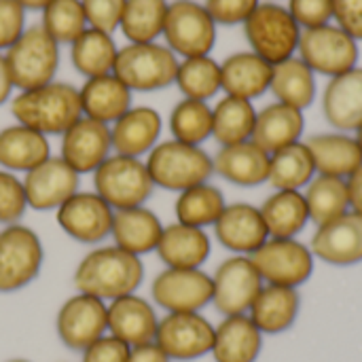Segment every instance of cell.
I'll use <instances>...</instances> for the list:
<instances>
[{
    "label": "cell",
    "mask_w": 362,
    "mask_h": 362,
    "mask_svg": "<svg viewBox=\"0 0 362 362\" xmlns=\"http://www.w3.org/2000/svg\"><path fill=\"white\" fill-rule=\"evenodd\" d=\"M144 280L142 259L110 244L95 246L76 265L72 284L76 293L112 301L123 295H132Z\"/></svg>",
    "instance_id": "6da1fadb"
},
{
    "label": "cell",
    "mask_w": 362,
    "mask_h": 362,
    "mask_svg": "<svg viewBox=\"0 0 362 362\" xmlns=\"http://www.w3.org/2000/svg\"><path fill=\"white\" fill-rule=\"evenodd\" d=\"M11 115L42 136H62L83 117L78 87L62 81L19 91L11 98Z\"/></svg>",
    "instance_id": "7a4b0ae2"
},
{
    "label": "cell",
    "mask_w": 362,
    "mask_h": 362,
    "mask_svg": "<svg viewBox=\"0 0 362 362\" xmlns=\"http://www.w3.org/2000/svg\"><path fill=\"white\" fill-rule=\"evenodd\" d=\"M144 163L155 189L174 193L208 182L214 176V161L210 153L202 146L185 144L174 138L159 142L144 157Z\"/></svg>",
    "instance_id": "3957f363"
},
{
    "label": "cell",
    "mask_w": 362,
    "mask_h": 362,
    "mask_svg": "<svg viewBox=\"0 0 362 362\" xmlns=\"http://www.w3.org/2000/svg\"><path fill=\"white\" fill-rule=\"evenodd\" d=\"M301 32L303 30L293 19L288 8L274 0L261 2L244 21V36L250 45V51L272 66L297 55Z\"/></svg>",
    "instance_id": "277c9868"
},
{
    "label": "cell",
    "mask_w": 362,
    "mask_h": 362,
    "mask_svg": "<svg viewBox=\"0 0 362 362\" xmlns=\"http://www.w3.org/2000/svg\"><path fill=\"white\" fill-rule=\"evenodd\" d=\"M178 55L161 42H127L119 49L112 74L132 91H161L176 81Z\"/></svg>",
    "instance_id": "5b68a950"
},
{
    "label": "cell",
    "mask_w": 362,
    "mask_h": 362,
    "mask_svg": "<svg viewBox=\"0 0 362 362\" xmlns=\"http://www.w3.org/2000/svg\"><path fill=\"white\" fill-rule=\"evenodd\" d=\"M4 62L17 91L34 89L55 81L59 68V45L42 30L30 25L15 45L4 51Z\"/></svg>",
    "instance_id": "8992f818"
},
{
    "label": "cell",
    "mask_w": 362,
    "mask_h": 362,
    "mask_svg": "<svg viewBox=\"0 0 362 362\" xmlns=\"http://www.w3.org/2000/svg\"><path fill=\"white\" fill-rule=\"evenodd\" d=\"M93 191L112 208L125 210L146 206L155 193L144 159L112 153L93 174Z\"/></svg>",
    "instance_id": "52a82bcc"
},
{
    "label": "cell",
    "mask_w": 362,
    "mask_h": 362,
    "mask_svg": "<svg viewBox=\"0 0 362 362\" xmlns=\"http://www.w3.org/2000/svg\"><path fill=\"white\" fill-rule=\"evenodd\" d=\"M45 261L38 233L21 223L0 229V295L30 286Z\"/></svg>",
    "instance_id": "ba28073f"
},
{
    "label": "cell",
    "mask_w": 362,
    "mask_h": 362,
    "mask_svg": "<svg viewBox=\"0 0 362 362\" xmlns=\"http://www.w3.org/2000/svg\"><path fill=\"white\" fill-rule=\"evenodd\" d=\"M297 57L305 62L314 74L333 78L358 66L361 49L358 40H354L348 32L335 23H327L301 32Z\"/></svg>",
    "instance_id": "9c48e42d"
},
{
    "label": "cell",
    "mask_w": 362,
    "mask_h": 362,
    "mask_svg": "<svg viewBox=\"0 0 362 362\" xmlns=\"http://www.w3.org/2000/svg\"><path fill=\"white\" fill-rule=\"evenodd\" d=\"M216 23L197 0H172L163 25L165 45L178 57L210 55L216 45Z\"/></svg>",
    "instance_id": "30bf717a"
},
{
    "label": "cell",
    "mask_w": 362,
    "mask_h": 362,
    "mask_svg": "<svg viewBox=\"0 0 362 362\" xmlns=\"http://www.w3.org/2000/svg\"><path fill=\"white\" fill-rule=\"evenodd\" d=\"M252 263L263 280V284L301 288L314 276L316 259L310 244L299 238L276 240L269 238L252 257Z\"/></svg>",
    "instance_id": "8fae6325"
},
{
    "label": "cell",
    "mask_w": 362,
    "mask_h": 362,
    "mask_svg": "<svg viewBox=\"0 0 362 362\" xmlns=\"http://www.w3.org/2000/svg\"><path fill=\"white\" fill-rule=\"evenodd\" d=\"M261 288L263 280L252 259L231 255L212 274V305L223 318L248 314Z\"/></svg>",
    "instance_id": "7c38bea8"
},
{
    "label": "cell",
    "mask_w": 362,
    "mask_h": 362,
    "mask_svg": "<svg viewBox=\"0 0 362 362\" xmlns=\"http://www.w3.org/2000/svg\"><path fill=\"white\" fill-rule=\"evenodd\" d=\"M151 297L165 314L202 312L212 303V276L204 269L165 267L155 276Z\"/></svg>",
    "instance_id": "4fadbf2b"
},
{
    "label": "cell",
    "mask_w": 362,
    "mask_h": 362,
    "mask_svg": "<svg viewBox=\"0 0 362 362\" xmlns=\"http://www.w3.org/2000/svg\"><path fill=\"white\" fill-rule=\"evenodd\" d=\"M155 344L170 356V361H197L212 352L214 325L202 312L165 314L159 318Z\"/></svg>",
    "instance_id": "5bb4252c"
},
{
    "label": "cell",
    "mask_w": 362,
    "mask_h": 362,
    "mask_svg": "<svg viewBox=\"0 0 362 362\" xmlns=\"http://www.w3.org/2000/svg\"><path fill=\"white\" fill-rule=\"evenodd\" d=\"M55 333L68 350L83 352L108 333L106 301L85 293L72 295L55 316Z\"/></svg>",
    "instance_id": "9a60e30c"
},
{
    "label": "cell",
    "mask_w": 362,
    "mask_h": 362,
    "mask_svg": "<svg viewBox=\"0 0 362 362\" xmlns=\"http://www.w3.org/2000/svg\"><path fill=\"white\" fill-rule=\"evenodd\" d=\"M115 210L95 191H76L55 210L59 229L74 242L95 246L110 238Z\"/></svg>",
    "instance_id": "2e32d148"
},
{
    "label": "cell",
    "mask_w": 362,
    "mask_h": 362,
    "mask_svg": "<svg viewBox=\"0 0 362 362\" xmlns=\"http://www.w3.org/2000/svg\"><path fill=\"white\" fill-rule=\"evenodd\" d=\"M28 206L38 212L57 210L76 191H81V174L74 172L59 155H51L34 170L23 174Z\"/></svg>",
    "instance_id": "e0dca14e"
},
{
    "label": "cell",
    "mask_w": 362,
    "mask_h": 362,
    "mask_svg": "<svg viewBox=\"0 0 362 362\" xmlns=\"http://www.w3.org/2000/svg\"><path fill=\"white\" fill-rule=\"evenodd\" d=\"M314 259L333 267H352L362 263V216L346 214L318 225L310 242Z\"/></svg>",
    "instance_id": "ac0fdd59"
},
{
    "label": "cell",
    "mask_w": 362,
    "mask_h": 362,
    "mask_svg": "<svg viewBox=\"0 0 362 362\" xmlns=\"http://www.w3.org/2000/svg\"><path fill=\"white\" fill-rule=\"evenodd\" d=\"M59 138V157L81 176L93 174L112 155L110 125L89 117H81Z\"/></svg>",
    "instance_id": "d6986e66"
},
{
    "label": "cell",
    "mask_w": 362,
    "mask_h": 362,
    "mask_svg": "<svg viewBox=\"0 0 362 362\" xmlns=\"http://www.w3.org/2000/svg\"><path fill=\"white\" fill-rule=\"evenodd\" d=\"M212 229L225 250L242 257H252L269 240L261 208L248 202L227 204Z\"/></svg>",
    "instance_id": "ffe728a7"
},
{
    "label": "cell",
    "mask_w": 362,
    "mask_h": 362,
    "mask_svg": "<svg viewBox=\"0 0 362 362\" xmlns=\"http://www.w3.org/2000/svg\"><path fill=\"white\" fill-rule=\"evenodd\" d=\"M108 312V335L121 339L129 348L155 341L159 316L155 305L132 293L106 303Z\"/></svg>",
    "instance_id": "44dd1931"
},
{
    "label": "cell",
    "mask_w": 362,
    "mask_h": 362,
    "mask_svg": "<svg viewBox=\"0 0 362 362\" xmlns=\"http://www.w3.org/2000/svg\"><path fill=\"white\" fill-rule=\"evenodd\" d=\"M214 174L225 182L240 189H255L267 185L269 178V153L252 140L221 146L212 157Z\"/></svg>",
    "instance_id": "7402d4cb"
},
{
    "label": "cell",
    "mask_w": 362,
    "mask_h": 362,
    "mask_svg": "<svg viewBox=\"0 0 362 362\" xmlns=\"http://www.w3.org/2000/svg\"><path fill=\"white\" fill-rule=\"evenodd\" d=\"M322 115L335 132L354 134L362 125V68L329 78L322 93Z\"/></svg>",
    "instance_id": "603a6c76"
},
{
    "label": "cell",
    "mask_w": 362,
    "mask_h": 362,
    "mask_svg": "<svg viewBox=\"0 0 362 362\" xmlns=\"http://www.w3.org/2000/svg\"><path fill=\"white\" fill-rule=\"evenodd\" d=\"M163 119L151 106H132L119 121L110 125L112 153L127 157H146L161 138Z\"/></svg>",
    "instance_id": "cb8c5ba5"
},
{
    "label": "cell",
    "mask_w": 362,
    "mask_h": 362,
    "mask_svg": "<svg viewBox=\"0 0 362 362\" xmlns=\"http://www.w3.org/2000/svg\"><path fill=\"white\" fill-rule=\"evenodd\" d=\"M157 257L172 269H202L212 252V240L206 229L189 227L178 221L163 227L157 244Z\"/></svg>",
    "instance_id": "d4e9b609"
},
{
    "label": "cell",
    "mask_w": 362,
    "mask_h": 362,
    "mask_svg": "<svg viewBox=\"0 0 362 362\" xmlns=\"http://www.w3.org/2000/svg\"><path fill=\"white\" fill-rule=\"evenodd\" d=\"M274 66L257 53L238 51L221 62V85L225 95L255 102L272 87Z\"/></svg>",
    "instance_id": "484cf974"
},
{
    "label": "cell",
    "mask_w": 362,
    "mask_h": 362,
    "mask_svg": "<svg viewBox=\"0 0 362 362\" xmlns=\"http://www.w3.org/2000/svg\"><path fill=\"white\" fill-rule=\"evenodd\" d=\"M316 174L348 178L362 165V148L354 134L346 132H322L314 134L305 140Z\"/></svg>",
    "instance_id": "4316f807"
},
{
    "label": "cell",
    "mask_w": 362,
    "mask_h": 362,
    "mask_svg": "<svg viewBox=\"0 0 362 362\" xmlns=\"http://www.w3.org/2000/svg\"><path fill=\"white\" fill-rule=\"evenodd\" d=\"M78 93L83 117H89L104 125H112L134 106V91L112 72L95 78H85V83L78 87Z\"/></svg>",
    "instance_id": "83f0119b"
},
{
    "label": "cell",
    "mask_w": 362,
    "mask_h": 362,
    "mask_svg": "<svg viewBox=\"0 0 362 362\" xmlns=\"http://www.w3.org/2000/svg\"><path fill=\"white\" fill-rule=\"evenodd\" d=\"M163 227L165 225L151 208L136 206V208L115 210L110 238L115 246L142 259L144 255L157 250Z\"/></svg>",
    "instance_id": "f1b7e54d"
},
{
    "label": "cell",
    "mask_w": 362,
    "mask_h": 362,
    "mask_svg": "<svg viewBox=\"0 0 362 362\" xmlns=\"http://www.w3.org/2000/svg\"><path fill=\"white\" fill-rule=\"evenodd\" d=\"M263 333L248 314L225 316L214 327V362H257L263 352Z\"/></svg>",
    "instance_id": "f546056e"
},
{
    "label": "cell",
    "mask_w": 362,
    "mask_h": 362,
    "mask_svg": "<svg viewBox=\"0 0 362 362\" xmlns=\"http://www.w3.org/2000/svg\"><path fill=\"white\" fill-rule=\"evenodd\" d=\"M301 312L299 288L263 284L255 303L248 310L250 320L263 335H280L295 327Z\"/></svg>",
    "instance_id": "4dcf8cb0"
},
{
    "label": "cell",
    "mask_w": 362,
    "mask_h": 362,
    "mask_svg": "<svg viewBox=\"0 0 362 362\" xmlns=\"http://www.w3.org/2000/svg\"><path fill=\"white\" fill-rule=\"evenodd\" d=\"M303 132H305L303 110L282 102H272L257 112L252 142L272 155L280 148L301 142Z\"/></svg>",
    "instance_id": "1f68e13d"
},
{
    "label": "cell",
    "mask_w": 362,
    "mask_h": 362,
    "mask_svg": "<svg viewBox=\"0 0 362 362\" xmlns=\"http://www.w3.org/2000/svg\"><path fill=\"white\" fill-rule=\"evenodd\" d=\"M49 157L51 144L40 132L21 123L0 129V170L25 174Z\"/></svg>",
    "instance_id": "d6a6232c"
},
{
    "label": "cell",
    "mask_w": 362,
    "mask_h": 362,
    "mask_svg": "<svg viewBox=\"0 0 362 362\" xmlns=\"http://www.w3.org/2000/svg\"><path fill=\"white\" fill-rule=\"evenodd\" d=\"M259 208L269 238L293 240L310 225V210L303 191H274Z\"/></svg>",
    "instance_id": "836d02e7"
},
{
    "label": "cell",
    "mask_w": 362,
    "mask_h": 362,
    "mask_svg": "<svg viewBox=\"0 0 362 362\" xmlns=\"http://www.w3.org/2000/svg\"><path fill=\"white\" fill-rule=\"evenodd\" d=\"M269 91L274 93L276 102L288 104L305 112L316 102V93H318L316 74L308 68L305 62H301L295 55L274 66Z\"/></svg>",
    "instance_id": "e575fe53"
},
{
    "label": "cell",
    "mask_w": 362,
    "mask_h": 362,
    "mask_svg": "<svg viewBox=\"0 0 362 362\" xmlns=\"http://www.w3.org/2000/svg\"><path fill=\"white\" fill-rule=\"evenodd\" d=\"M117 53H119V47L112 34L95 30V28H87L70 45L72 68L85 78L110 74L115 70Z\"/></svg>",
    "instance_id": "d590c367"
},
{
    "label": "cell",
    "mask_w": 362,
    "mask_h": 362,
    "mask_svg": "<svg viewBox=\"0 0 362 362\" xmlns=\"http://www.w3.org/2000/svg\"><path fill=\"white\" fill-rule=\"evenodd\" d=\"M257 112L259 110L252 102L233 95H223L212 106V138L221 146L252 140Z\"/></svg>",
    "instance_id": "8d00e7d4"
},
{
    "label": "cell",
    "mask_w": 362,
    "mask_h": 362,
    "mask_svg": "<svg viewBox=\"0 0 362 362\" xmlns=\"http://www.w3.org/2000/svg\"><path fill=\"white\" fill-rule=\"evenodd\" d=\"M316 176V165L305 140L269 155L267 185L274 191H303Z\"/></svg>",
    "instance_id": "74e56055"
},
{
    "label": "cell",
    "mask_w": 362,
    "mask_h": 362,
    "mask_svg": "<svg viewBox=\"0 0 362 362\" xmlns=\"http://www.w3.org/2000/svg\"><path fill=\"white\" fill-rule=\"evenodd\" d=\"M225 208H227L225 193L208 180L178 193L174 202V216L182 225L208 229L214 227V223L218 221Z\"/></svg>",
    "instance_id": "f35d334b"
},
{
    "label": "cell",
    "mask_w": 362,
    "mask_h": 362,
    "mask_svg": "<svg viewBox=\"0 0 362 362\" xmlns=\"http://www.w3.org/2000/svg\"><path fill=\"white\" fill-rule=\"evenodd\" d=\"M303 197L310 210V223L325 225L350 210L348 182L335 176L316 174L312 182L303 189Z\"/></svg>",
    "instance_id": "ab89813d"
},
{
    "label": "cell",
    "mask_w": 362,
    "mask_h": 362,
    "mask_svg": "<svg viewBox=\"0 0 362 362\" xmlns=\"http://www.w3.org/2000/svg\"><path fill=\"white\" fill-rule=\"evenodd\" d=\"M170 0H125L121 34L129 42H155L163 36Z\"/></svg>",
    "instance_id": "60d3db41"
},
{
    "label": "cell",
    "mask_w": 362,
    "mask_h": 362,
    "mask_svg": "<svg viewBox=\"0 0 362 362\" xmlns=\"http://www.w3.org/2000/svg\"><path fill=\"white\" fill-rule=\"evenodd\" d=\"M174 85L180 89L182 98L208 102L218 91H223V85H221V62H216L212 55L185 57L178 64V72H176Z\"/></svg>",
    "instance_id": "b9f144b4"
},
{
    "label": "cell",
    "mask_w": 362,
    "mask_h": 362,
    "mask_svg": "<svg viewBox=\"0 0 362 362\" xmlns=\"http://www.w3.org/2000/svg\"><path fill=\"white\" fill-rule=\"evenodd\" d=\"M168 125L174 140L202 146L212 138V106L208 102L182 98L172 108Z\"/></svg>",
    "instance_id": "7bdbcfd3"
},
{
    "label": "cell",
    "mask_w": 362,
    "mask_h": 362,
    "mask_svg": "<svg viewBox=\"0 0 362 362\" xmlns=\"http://www.w3.org/2000/svg\"><path fill=\"white\" fill-rule=\"evenodd\" d=\"M40 15L42 30L57 45H72L89 28L81 0H51Z\"/></svg>",
    "instance_id": "ee69618b"
},
{
    "label": "cell",
    "mask_w": 362,
    "mask_h": 362,
    "mask_svg": "<svg viewBox=\"0 0 362 362\" xmlns=\"http://www.w3.org/2000/svg\"><path fill=\"white\" fill-rule=\"evenodd\" d=\"M28 208L23 180L13 172L0 170V225H17Z\"/></svg>",
    "instance_id": "f6af8a7d"
},
{
    "label": "cell",
    "mask_w": 362,
    "mask_h": 362,
    "mask_svg": "<svg viewBox=\"0 0 362 362\" xmlns=\"http://www.w3.org/2000/svg\"><path fill=\"white\" fill-rule=\"evenodd\" d=\"M81 4H83L89 28H95L108 34H115L119 30L125 0H81Z\"/></svg>",
    "instance_id": "bcb514c9"
},
{
    "label": "cell",
    "mask_w": 362,
    "mask_h": 362,
    "mask_svg": "<svg viewBox=\"0 0 362 362\" xmlns=\"http://www.w3.org/2000/svg\"><path fill=\"white\" fill-rule=\"evenodd\" d=\"M286 8L301 30L333 23V0H288Z\"/></svg>",
    "instance_id": "7dc6e473"
},
{
    "label": "cell",
    "mask_w": 362,
    "mask_h": 362,
    "mask_svg": "<svg viewBox=\"0 0 362 362\" xmlns=\"http://www.w3.org/2000/svg\"><path fill=\"white\" fill-rule=\"evenodd\" d=\"M259 4L261 0H204L216 25H244Z\"/></svg>",
    "instance_id": "c3c4849f"
},
{
    "label": "cell",
    "mask_w": 362,
    "mask_h": 362,
    "mask_svg": "<svg viewBox=\"0 0 362 362\" xmlns=\"http://www.w3.org/2000/svg\"><path fill=\"white\" fill-rule=\"evenodd\" d=\"M25 8L17 0H0V53L25 32Z\"/></svg>",
    "instance_id": "681fc988"
},
{
    "label": "cell",
    "mask_w": 362,
    "mask_h": 362,
    "mask_svg": "<svg viewBox=\"0 0 362 362\" xmlns=\"http://www.w3.org/2000/svg\"><path fill=\"white\" fill-rule=\"evenodd\" d=\"M129 346L112 335H104L81 352V362H127Z\"/></svg>",
    "instance_id": "f907efd6"
},
{
    "label": "cell",
    "mask_w": 362,
    "mask_h": 362,
    "mask_svg": "<svg viewBox=\"0 0 362 362\" xmlns=\"http://www.w3.org/2000/svg\"><path fill=\"white\" fill-rule=\"evenodd\" d=\"M333 23L362 40V0H333Z\"/></svg>",
    "instance_id": "816d5d0a"
},
{
    "label": "cell",
    "mask_w": 362,
    "mask_h": 362,
    "mask_svg": "<svg viewBox=\"0 0 362 362\" xmlns=\"http://www.w3.org/2000/svg\"><path fill=\"white\" fill-rule=\"evenodd\" d=\"M127 362H172L170 356L155 344V341H148V344H142V346H134L129 348V358Z\"/></svg>",
    "instance_id": "f5cc1de1"
},
{
    "label": "cell",
    "mask_w": 362,
    "mask_h": 362,
    "mask_svg": "<svg viewBox=\"0 0 362 362\" xmlns=\"http://www.w3.org/2000/svg\"><path fill=\"white\" fill-rule=\"evenodd\" d=\"M348 182V199H350V210L362 216V165L346 178Z\"/></svg>",
    "instance_id": "db71d44e"
},
{
    "label": "cell",
    "mask_w": 362,
    "mask_h": 362,
    "mask_svg": "<svg viewBox=\"0 0 362 362\" xmlns=\"http://www.w3.org/2000/svg\"><path fill=\"white\" fill-rule=\"evenodd\" d=\"M13 89L15 87H13V81H11V74H8V68L4 62V53H0V104L11 100Z\"/></svg>",
    "instance_id": "11a10c76"
},
{
    "label": "cell",
    "mask_w": 362,
    "mask_h": 362,
    "mask_svg": "<svg viewBox=\"0 0 362 362\" xmlns=\"http://www.w3.org/2000/svg\"><path fill=\"white\" fill-rule=\"evenodd\" d=\"M25 11H42L51 0H17Z\"/></svg>",
    "instance_id": "9f6ffc18"
},
{
    "label": "cell",
    "mask_w": 362,
    "mask_h": 362,
    "mask_svg": "<svg viewBox=\"0 0 362 362\" xmlns=\"http://www.w3.org/2000/svg\"><path fill=\"white\" fill-rule=\"evenodd\" d=\"M354 136H356V140H358V144H361V148H362V125L354 132Z\"/></svg>",
    "instance_id": "6f0895ef"
},
{
    "label": "cell",
    "mask_w": 362,
    "mask_h": 362,
    "mask_svg": "<svg viewBox=\"0 0 362 362\" xmlns=\"http://www.w3.org/2000/svg\"><path fill=\"white\" fill-rule=\"evenodd\" d=\"M6 362H32V361H28V358H11V361H6Z\"/></svg>",
    "instance_id": "680465c9"
}]
</instances>
